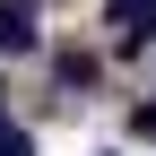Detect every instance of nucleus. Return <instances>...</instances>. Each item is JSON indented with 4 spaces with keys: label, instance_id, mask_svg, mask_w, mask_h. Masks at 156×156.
<instances>
[{
    "label": "nucleus",
    "instance_id": "5",
    "mask_svg": "<svg viewBox=\"0 0 156 156\" xmlns=\"http://www.w3.org/2000/svg\"><path fill=\"white\" fill-rule=\"evenodd\" d=\"M139 130H147V139H156V104H139Z\"/></svg>",
    "mask_w": 156,
    "mask_h": 156
},
{
    "label": "nucleus",
    "instance_id": "6",
    "mask_svg": "<svg viewBox=\"0 0 156 156\" xmlns=\"http://www.w3.org/2000/svg\"><path fill=\"white\" fill-rule=\"evenodd\" d=\"M0 95H9V87H0ZM0 130H9V104H0Z\"/></svg>",
    "mask_w": 156,
    "mask_h": 156
},
{
    "label": "nucleus",
    "instance_id": "3",
    "mask_svg": "<svg viewBox=\"0 0 156 156\" xmlns=\"http://www.w3.org/2000/svg\"><path fill=\"white\" fill-rule=\"evenodd\" d=\"M52 69H61V87H95V52H61Z\"/></svg>",
    "mask_w": 156,
    "mask_h": 156
},
{
    "label": "nucleus",
    "instance_id": "1",
    "mask_svg": "<svg viewBox=\"0 0 156 156\" xmlns=\"http://www.w3.org/2000/svg\"><path fill=\"white\" fill-rule=\"evenodd\" d=\"M35 17H44V0H0V52H35L44 44Z\"/></svg>",
    "mask_w": 156,
    "mask_h": 156
},
{
    "label": "nucleus",
    "instance_id": "4",
    "mask_svg": "<svg viewBox=\"0 0 156 156\" xmlns=\"http://www.w3.org/2000/svg\"><path fill=\"white\" fill-rule=\"evenodd\" d=\"M0 156H35V139L26 130H0Z\"/></svg>",
    "mask_w": 156,
    "mask_h": 156
},
{
    "label": "nucleus",
    "instance_id": "2",
    "mask_svg": "<svg viewBox=\"0 0 156 156\" xmlns=\"http://www.w3.org/2000/svg\"><path fill=\"white\" fill-rule=\"evenodd\" d=\"M104 17H113L122 44H147V35H156V0H104Z\"/></svg>",
    "mask_w": 156,
    "mask_h": 156
}]
</instances>
